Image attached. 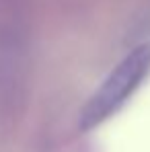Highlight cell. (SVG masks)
<instances>
[{"mask_svg":"<svg viewBox=\"0 0 150 152\" xmlns=\"http://www.w3.org/2000/svg\"><path fill=\"white\" fill-rule=\"evenodd\" d=\"M150 74V43H140L115 64L80 111V127L93 129L124 107Z\"/></svg>","mask_w":150,"mask_h":152,"instance_id":"obj_1","label":"cell"}]
</instances>
